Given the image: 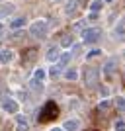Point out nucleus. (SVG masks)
<instances>
[{
  "label": "nucleus",
  "instance_id": "9",
  "mask_svg": "<svg viewBox=\"0 0 125 131\" xmlns=\"http://www.w3.org/2000/svg\"><path fill=\"white\" fill-rule=\"evenodd\" d=\"M78 2H80V0H69V2H66V6H65V14L66 16H72V14L78 10V6H80Z\"/></svg>",
  "mask_w": 125,
  "mask_h": 131
},
{
  "label": "nucleus",
  "instance_id": "31",
  "mask_svg": "<svg viewBox=\"0 0 125 131\" xmlns=\"http://www.w3.org/2000/svg\"><path fill=\"white\" fill-rule=\"evenodd\" d=\"M104 2H113V0H104Z\"/></svg>",
  "mask_w": 125,
  "mask_h": 131
},
{
  "label": "nucleus",
  "instance_id": "14",
  "mask_svg": "<svg viewBox=\"0 0 125 131\" xmlns=\"http://www.w3.org/2000/svg\"><path fill=\"white\" fill-rule=\"evenodd\" d=\"M27 129H29V125H27L26 117L18 115V127H16V131H27Z\"/></svg>",
  "mask_w": 125,
  "mask_h": 131
},
{
  "label": "nucleus",
  "instance_id": "24",
  "mask_svg": "<svg viewBox=\"0 0 125 131\" xmlns=\"http://www.w3.org/2000/svg\"><path fill=\"white\" fill-rule=\"evenodd\" d=\"M31 88H33V90H41V88H43L41 80H37V78H31Z\"/></svg>",
  "mask_w": 125,
  "mask_h": 131
},
{
  "label": "nucleus",
  "instance_id": "32",
  "mask_svg": "<svg viewBox=\"0 0 125 131\" xmlns=\"http://www.w3.org/2000/svg\"><path fill=\"white\" fill-rule=\"evenodd\" d=\"M53 2H61V0H53Z\"/></svg>",
  "mask_w": 125,
  "mask_h": 131
},
{
  "label": "nucleus",
  "instance_id": "15",
  "mask_svg": "<svg viewBox=\"0 0 125 131\" xmlns=\"http://www.w3.org/2000/svg\"><path fill=\"white\" fill-rule=\"evenodd\" d=\"M72 41H74V37H72L71 33H65V35H63V39H61V47H71Z\"/></svg>",
  "mask_w": 125,
  "mask_h": 131
},
{
  "label": "nucleus",
  "instance_id": "21",
  "mask_svg": "<svg viewBox=\"0 0 125 131\" xmlns=\"http://www.w3.org/2000/svg\"><path fill=\"white\" fill-rule=\"evenodd\" d=\"M102 4H104V0H94L92 4H90V10H92L94 14H96V12H98L100 8H102Z\"/></svg>",
  "mask_w": 125,
  "mask_h": 131
},
{
  "label": "nucleus",
  "instance_id": "19",
  "mask_svg": "<svg viewBox=\"0 0 125 131\" xmlns=\"http://www.w3.org/2000/svg\"><path fill=\"white\" fill-rule=\"evenodd\" d=\"M65 78L66 80H76V78H78V72H76L74 69H69V71L65 72Z\"/></svg>",
  "mask_w": 125,
  "mask_h": 131
},
{
  "label": "nucleus",
  "instance_id": "29",
  "mask_svg": "<svg viewBox=\"0 0 125 131\" xmlns=\"http://www.w3.org/2000/svg\"><path fill=\"white\" fill-rule=\"evenodd\" d=\"M51 131H65V129H59V127H55V129H51Z\"/></svg>",
  "mask_w": 125,
  "mask_h": 131
},
{
  "label": "nucleus",
  "instance_id": "7",
  "mask_svg": "<svg viewBox=\"0 0 125 131\" xmlns=\"http://www.w3.org/2000/svg\"><path fill=\"white\" fill-rule=\"evenodd\" d=\"M35 55H37V49H35V47L26 49V51L22 53V63H31V61L35 59Z\"/></svg>",
  "mask_w": 125,
  "mask_h": 131
},
{
  "label": "nucleus",
  "instance_id": "1",
  "mask_svg": "<svg viewBox=\"0 0 125 131\" xmlns=\"http://www.w3.org/2000/svg\"><path fill=\"white\" fill-rule=\"evenodd\" d=\"M57 115H59V106L55 104V102H47V104L41 108V112H39L37 121L39 123H47V121H53Z\"/></svg>",
  "mask_w": 125,
  "mask_h": 131
},
{
  "label": "nucleus",
  "instance_id": "3",
  "mask_svg": "<svg viewBox=\"0 0 125 131\" xmlns=\"http://www.w3.org/2000/svg\"><path fill=\"white\" fill-rule=\"evenodd\" d=\"M102 35V29L100 27H86L84 31H82V39H84V43H96Z\"/></svg>",
  "mask_w": 125,
  "mask_h": 131
},
{
  "label": "nucleus",
  "instance_id": "4",
  "mask_svg": "<svg viewBox=\"0 0 125 131\" xmlns=\"http://www.w3.org/2000/svg\"><path fill=\"white\" fill-rule=\"evenodd\" d=\"M96 82H98V69L96 67H86L84 69V84L88 88L96 86Z\"/></svg>",
  "mask_w": 125,
  "mask_h": 131
},
{
  "label": "nucleus",
  "instance_id": "5",
  "mask_svg": "<svg viewBox=\"0 0 125 131\" xmlns=\"http://www.w3.org/2000/svg\"><path fill=\"white\" fill-rule=\"evenodd\" d=\"M115 71H117V65H115V61H113V59H111V61H108V63L104 65V69H102L104 77L108 78V80H111V78H113Z\"/></svg>",
  "mask_w": 125,
  "mask_h": 131
},
{
  "label": "nucleus",
  "instance_id": "17",
  "mask_svg": "<svg viewBox=\"0 0 125 131\" xmlns=\"http://www.w3.org/2000/svg\"><path fill=\"white\" fill-rule=\"evenodd\" d=\"M61 69H63L61 65H53V67H51V69H49L51 78H57V77H59V74H61Z\"/></svg>",
  "mask_w": 125,
  "mask_h": 131
},
{
  "label": "nucleus",
  "instance_id": "25",
  "mask_svg": "<svg viewBox=\"0 0 125 131\" xmlns=\"http://www.w3.org/2000/svg\"><path fill=\"white\" fill-rule=\"evenodd\" d=\"M115 131H125V121L123 119L115 121Z\"/></svg>",
  "mask_w": 125,
  "mask_h": 131
},
{
  "label": "nucleus",
  "instance_id": "6",
  "mask_svg": "<svg viewBox=\"0 0 125 131\" xmlns=\"http://www.w3.org/2000/svg\"><path fill=\"white\" fill-rule=\"evenodd\" d=\"M2 110L4 112H8V114H18V102L12 98H4V102H2Z\"/></svg>",
  "mask_w": 125,
  "mask_h": 131
},
{
  "label": "nucleus",
  "instance_id": "22",
  "mask_svg": "<svg viewBox=\"0 0 125 131\" xmlns=\"http://www.w3.org/2000/svg\"><path fill=\"white\" fill-rule=\"evenodd\" d=\"M33 78H37V80L43 82V78H45V71H43V69H37V71L33 72Z\"/></svg>",
  "mask_w": 125,
  "mask_h": 131
},
{
  "label": "nucleus",
  "instance_id": "27",
  "mask_svg": "<svg viewBox=\"0 0 125 131\" xmlns=\"http://www.w3.org/2000/svg\"><path fill=\"white\" fill-rule=\"evenodd\" d=\"M84 27V22H78V24H74V29H82Z\"/></svg>",
  "mask_w": 125,
  "mask_h": 131
},
{
  "label": "nucleus",
  "instance_id": "13",
  "mask_svg": "<svg viewBox=\"0 0 125 131\" xmlns=\"http://www.w3.org/2000/svg\"><path fill=\"white\" fill-rule=\"evenodd\" d=\"M12 57H14V53H12L10 49H2V51H0V63H2V65L10 63V61H12Z\"/></svg>",
  "mask_w": 125,
  "mask_h": 131
},
{
  "label": "nucleus",
  "instance_id": "16",
  "mask_svg": "<svg viewBox=\"0 0 125 131\" xmlns=\"http://www.w3.org/2000/svg\"><path fill=\"white\" fill-rule=\"evenodd\" d=\"M12 12H14V4H4V6H2V10H0V18L10 16Z\"/></svg>",
  "mask_w": 125,
  "mask_h": 131
},
{
  "label": "nucleus",
  "instance_id": "18",
  "mask_svg": "<svg viewBox=\"0 0 125 131\" xmlns=\"http://www.w3.org/2000/svg\"><path fill=\"white\" fill-rule=\"evenodd\" d=\"M69 63H71V53H63V55H61V59H59V65L66 67Z\"/></svg>",
  "mask_w": 125,
  "mask_h": 131
},
{
  "label": "nucleus",
  "instance_id": "11",
  "mask_svg": "<svg viewBox=\"0 0 125 131\" xmlns=\"http://www.w3.org/2000/svg\"><path fill=\"white\" fill-rule=\"evenodd\" d=\"M78 127H80V121L78 119H66L65 125H63V129L65 131H76Z\"/></svg>",
  "mask_w": 125,
  "mask_h": 131
},
{
  "label": "nucleus",
  "instance_id": "10",
  "mask_svg": "<svg viewBox=\"0 0 125 131\" xmlns=\"http://www.w3.org/2000/svg\"><path fill=\"white\" fill-rule=\"evenodd\" d=\"M115 37L117 39H125V18H121L119 24L115 26Z\"/></svg>",
  "mask_w": 125,
  "mask_h": 131
},
{
  "label": "nucleus",
  "instance_id": "2",
  "mask_svg": "<svg viewBox=\"0 0 125 131\" xmlns=\"http://www.w3.org/2000/svg\"><path fill=\"white\" fill-rule=\"evenodd\" d=\"M29 33L37 39H45L47 33H49V24L45 22V20H37V22H33L29 26Z\"/></svg>",
  "mask_w": 125,
  "mask_h": 131
},
{
  "label": "nucleus",
  "instance_id": "20",
  "mask_svg": "<svg viewBox=\"0 0 125 131\" xmlns=\"http://www.w3.org/2000/svg\"><path fill=\"white\" fill-rule=\"evenodd\" d=\"M115 106H117V110L125 112V98L123 96H117V98H115Z\"/></svg>",
  "mask_w": 125,
  "mask_h": 131
},
{
  "label": "nucleus",
  "instance_id": "23",
  "mask_svg": "<svg viewBox=\"0 0 125 131\" xmlns=\"http://www.w3.org/2000/svg\"><path fill=\"white\" fill-rule=\"evenodd\" d=\"M109 108H111V104H109L108 100H104V102H100V106H98V110H100V112H108Z\"/></svg>",
  "mask_w": 125,
  "mask_h": 131
},
{
  "label": "nucleus",
  "instance_id": "30",
  "mask_svg": "<svg viewBox=\"0 0 125 131\" xmlns=\"http://www.w3.org/2000/svg\"><path fill=\"white\" fill-rule=\"evenodd\" d=\"M86 131H98V129H86Z\"/></svg>",
  "mask_w": 125,
  "mask_h": 131
},
{
  "label": "nucleus",
  "instance_id": "26",
  "mask_svg": "<svg viewBox=\"0 0 125 131\" xmlns=\"http://www.w3.org/2000/svg\"><path fill=\"white\" fill-rule=\"evenodd\" d=\"M100 53H102V51H100V49H94V51H90V53L86 55V59H92V57H98Z\"/></svg>",
  "mask_w": 125,
  "mask_h": 131
},
{
  "label": "nucleus",
  "instance_id": "12",
  "mask_svg": "<svg viewBox=\"0 0 125 131\" xmlns=\"http://www.w3.org/2000/svg\"><path fill=\"white\" fill-rule=\"evenodd\" d=\"M26 22H27V20H26V16L14 18V20L10 22V27H12V29H20V27H24V26H26Z\"/></svg>",
  "mask_w": 125,
  "mask_h": 131
},
{
  "label": "nucleus",
  "instance_id": "28",
  "mask_svg": "<svg viewBox=\"0 0 125 131\" xmlns=\"http://www.w3.org/2000/svg\"><path fill=\"white\" fill-rule=\"evenodd\" d=\"M2 31H4V26H2V24H0V35H2Z\"/></svg>",
  "mask_w": 125,
  "mask_h": 131
},
{
  "label": "nucleus",
  "instance_id": "8",
  "mask_svg": "<svg viewBox=\"0 0 125 131\" xmlns=\"http://www.w3.org/2000/svg\"><path fill=\"white\" fill-rule=\"evenodd\" d=\"M45 57H47V61H51V63L59 61V59H61V51H59V47H57V45H53V47L47 51V55H45Z\"/></svg>",
  "mask_w": 125,
  "mask_h": 131
}]
</instances>
